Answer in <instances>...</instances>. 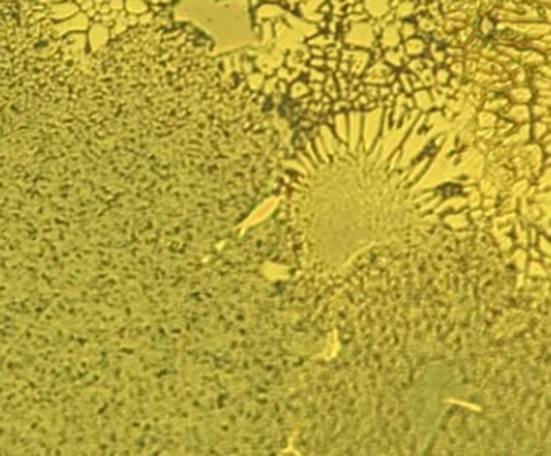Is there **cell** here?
I'll list each match as a JSON object with an SVG mask.
<instances>
[{
    "label": "cell",
    "instance_id": "obj_1",
    "mask_svg": "<svg viewBox=\"0 0 551 456\" xmlns=\"http://www.w3.org/2000/svg\"><path fill=\"white\" fill-rule=\"evenodd\" d=\"M426 113L397 118L392 110L338 111L291 132L277 189V220L293 268L291 279L321 296L355 265L371 258L431 255L441 220L437 192L421 175L445 142L408 144Z\"/></svg>",
    "mask_w": 551,
    "mask_h": 456
},
{
    "label": "cell",
    "instance_id": "obj_2",
    "mask_svg": "<svg viewBox=\"0 0 551 456\" xmlns=\"http://www.w3.org/2000/svg\"><path fill=\"white\" fill-rule=\"evenodd\" d=\"M241 2L266 94L287 123L310 125L347 110L437 113L438 80L463 47L448 15L474 0Z\"/></svg>",
    "mask_w": 551,
    "mask_h": 456
},
{
    "label": "cell",
    "instance_id": "obj_3",
    "mask_svg": "<svg viewBox=\"0 0 551 456\" xmlns=\"http://www.w3.org/2000/svg\"><path fill=\"white\" fill-rule=\"evenodd\" d=\"M527 2L537 4L540 7H545V5H551V0H527Z\"/></svg>",
    "mask_w": 551,
    "mask_h": 456
},
{
    "label": "cell",
    "instance_id": "obj_4",
    "mask_svg": "<svg viewBox=\"0 0 551 456\" xmlns=\"http://www.w3.org/2000/svg\"><path fill=\"white\" fill-rule=\"evenodd\" d=\"M281 456H300V455H298V453H295L292 448H289V450H286V452H284Z\"/></svg>",
    "mask_w": 551,
    "mask_h": 456
}]
</instances>
